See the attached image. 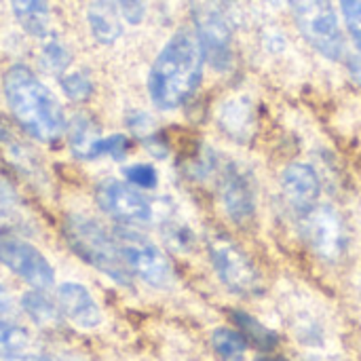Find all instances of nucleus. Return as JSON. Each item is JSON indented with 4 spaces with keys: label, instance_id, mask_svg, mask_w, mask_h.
Here are the masks:
<instances>
[{
    "label": "nucleus",
    "instance_id": "nucleus-28",
    "mask_svg": "<svg viewBox=\"0 0 361 361\" xmlns=\"http://www.w3.org/2000/svg\"><path fill=\"white\" fill-rule=\"evenodd\" d=\"M123 19L129 23H140L144 19V0H114Z\"/></svg>",
    "mask_w": 361,
    "mask_h": 361
},
{
    "label": "nucleus",
    "instance_id": "nucleus-7",
    "mask_svg": "<svg viewBox=\"0 0 361 361\" xmlns=\"http://www.w3.org/2000/svg\"><path fill=\"white\" fill-rule=\"evenodd\" d=\"M114 241L131 275L140 277L142 281L154 288H165L171 281V267L167 258L142 233L118 226L114 231Z\"/></svg>",
    "mask_w": 361,
    "mask_h": 361
},
{
    "label": "nucleus",
    "instance_id": "nucleus-14",
    "mask_svg": "<svg viewBox=\"0 0 361 361\" xmlns=\"http://www.w3.org/2000/svg\"><path fill=\"white\" fill-rule=\"evenodd\" d=\"M89 27L91 34L97 42L102 44H112L121 38L123 34V23H121V11L114 0H93L89 4Z\"/></svg>",
    "mask_w": 361,
    "mask_h": 361
},
{
    "label": "nucleus",
    "instance_id": "nucleus-11",
    "mask_svg": "<svg viewBox=\"0 0 361 361\" xmlns=\"http://www.w3.org/2000/svg\"><path fill=\"white\" fill-rule=\"evenodd\" d=\"M218 197L235 224H247L256 216L254 184L237 163H226L218 169Z\"/></svg>",
    "mask_w": 361,
    "mask_h": 361
},
{
    "label": "nucleus",
    "instance_id": "nucleus-12",
    "mask_svg": "<svg viewBox=\"0 0 361 361\" xmlns=\"http://www.w3.org/2000/svg\"><path fill=\"white\" fill-rule=\"evenodd\" d=\"M281 190L290 209H294L298 216H305L309 209L317 205L322 184L313 167L305 163H292L290 167H286L281 176Z\"/></svg>",
    "mask_w": 361,
    "mask_h": 361
},
{
    "label": "nucleus",
    "instance_id": "nucleus-26",
    "mask_svg": "<svg viewBox=\"0 0 361 361\" xmlns=\"http://www.w3.org/2000/svg\"><path fill=\"white\" fill-rule=\"evenodd\" d=\"M341 6L347 21V30L361 51V0H341Z\"/></svg>",
    "mask_w": 361,
    "mask_h": 361
},
{
    "label": "nucleus",
    "instance_id": "nucleus-23",
    "mask_svg": "<svg viewBox=\"0 0 361 361\" xmlns=\"http://www.w3.org/2000/svg\"><path fill=\"white\" fill-rule=\"evenodd\" d=\"M131 148L129 137L125 135H110V137H99L93 148L89 159H97V157H112V159H123Z\"/></svg>",
    "mask_w": 361,
    "mask_h": 361
},
{
    "label": "nucleus",
    "instance_id": "nucleus-6",
    "mask_svg": "<svg viewBox=\"0 0 361 361\" xmlns=\"http://www.w3.org/2000/svg\"><path fill=\"white\" fill-rule=\"evenodd\" d=\"M212 264L220 281L239 296H256L262 290L260 273L250 256L226 235H214L207 241Z\"/></svg>",
    "mask_w": 361,
    "mask_h": 361
},
{
    "label": "nucleus",
    "instance_id": "nucleus-2",
    "mask_svg": "<svg viewBox=\"0 0 361 361\" xmlns=\"http://www.w3.org/2000/svg\"><path fill=\"white\" fill-rule=\"evenodd\" d=\"M4 97L15 121L40 142L57 140L66 129L61 106L40 78L25 66H13L4 74Z\"/></svg>",
    "mask_w": 361,
    "mask_h": 361
},
{
    "label": "nucleus",
    "instance_id": "nucleus-17",
    "mask_svg": "<svg viewBox=\"0 0 361 361\" xmlns=\"http://www.w3.org/2000/svg\"><path fill=\"white\" fill-rule=\"evenodd\" d=\"M21 307L30 315V319L40 328H57L61 324L63 313H61L59 305H53L40 290L23 294Z\"/></svg>",
    "mask_w": 361,
    "mask_h": 361
},
{
    "label": "nucleus",
    "instance_id": "nucleus-10",
    "mask_svg": "<svg viewBox=\"0 0 361 361\" xmlns=\"http://www.w3.org/2000/svg\"><path fill=\"white\" fill-rule=\"evenodd\" d=\"M95 199L99 207L114 220L125 224H146L152 220L150 201L131 184L118 180H104L97 184Z\"/></svg>",
    "mask_w": 361,
    "mask_h": 361
},
{
    "label": "nucleus",
    "instance_id": "nucleus-27",
    "mask_svg": "<svg viewBox=\"0 0 361 361\" xmlns=\"http://www.w3.org/2000/svg\"><path fill=\"white\" fill-rule=\"evenodd\" d=\"M165 239L176 250H190L192 243H195V235L190 233V228L184 226V224H176V222H171L165 228Z\"/></svg>",
    "mask_w": 361,
    "mask_h": 361
},
{
    "label": "nucleus",
    "instance_id": "nucleus-30",
    "mask_svg": "<svg viewBox=\"0 0 361 361\" xmlns=\"http://www.w3.org/2000/svg\"><path fill=\"white\" fill-rule=\"evenodd\" d=\"M13 205H15V195L11 192V188L6 186V182L0 180V214L11 212Z\"/></svg>",
    "mask_w": 361,
    "mask_h": 361
},
{
    "label": "nucleus",
    "instance_id": "nucleus-21",
    "mask_svg": "<svg viewBox=\"0 0 361 361\" xmlns=\"http://www.w3.org/2000/svg\"><path fill=\"white\" fill-rule=\"evenodd\" d=\"M47 38V36H44ZM40 61L42 68L53 72V74H61L66 72V68L72 61V53L68 49L66 42H61L57 36H49L42 44V53H40Z\"/></svg>",
    "mask_w": 361,
    "mask_h": 361
},
{
    "label": "nucleus",
    "instance_id": "nucleus-25",
    "mask_svg": "<svg viewBox=\"0 0 361 361\" xmlns=\"http://www.w3.org/2000/svg\"><path fill=\"white\" fill-rule=\"evenodd\" d=\"M125 176H127V180H129L131 186L144 188V190H152L159 184L157 169L152 165H148V163H135V165L127 167L125 169Z\"/></svg>",
    "mask_w": 361,
    "mask_h": 361
},
{
    "label": "nucleus",
    "instance_id": "nucleus-9",
    "mask_svg": "<svg viewBox=\"0 0 361 361\" xmlns=\"http://www.w3.org/2000/svg\"><path fill=\"white\" fill-rule=\"evenodd\" d=\"M0 262L36 290H47L55 283L49 260L32 243L8 231H0Z\"/></svg>",
    "mask_w": 361,
    "mask_h": 361
},
{
    "label": "nucleus",
    "instance_id": "nucleus-20",
    "mask_svg": "<svg viewBox=\"0 0 361 361\" xmlns=\"http://www.w3.org/2000/svg\"><path fill=\"white\" fill-rule=\"evenodd\" d=\"M212 347L222 361H243L247 341L237 330L218 328L212 334Z\"/></svg>",
    "mask_w": 361,
    "mask_h": 361
},
{
    "label": "nucleus",
    "instance_id": "nucleus-13",
    "mask_svg": "<svg viewBox=\"0 0 361 361\" xmlns=\"http://www.w3.org/2000/svg\"><path fill=\"white\" fill-rule=\"evenodd\" d=\"M57 302L61 313L78 328L93 330L102 324V311L91 292L80 283H63L57 290Z\"/></svg>",
    "mask_w": 361,
    "mask_h": 361
},
{
    "label": "nucleus",
    "instance_id": "nucleus-1",
    "mask_svg": "<svg viewBox=\"0 0 361 361\" xmlns=\"http://www.w3.org/2000/svg\"><path fill=\"white\" fill-rule=\"evenodd\" d=\"M205 53L192 30L176 32L157 55L148 74V93L161 110L182 106L203 78Z\"/></svg>",
    "mask_w": 361,
    "mask_h": 361
},
{
    "label": "nucleus",
    "instance_id": "nucleus-18",
    "mask_svg": "<svg viewBox=\"0 0 361 361\" xmlns=\"http://www.w3.org/2000/svg\"><path fill=\"white\" fill-rule=\"evenodd\" d=\"M231 317H233V322L237 324L241 336H243L247 343L256 345L258 349L271 351V349L277 345L279 336H277L273 330H269L267 326H262L258 319H254L252 315H247V313H243V311H233Z\"/></svg>",
    "mask_w": 361,
    "mask_h": 361
},
{
    "label": "nucleus",
    "instance_id": "nucleus-8",
    "mask_svg": "<svg viewBox=\"0 0 361 361\" xmlns=\"http://www.w3.org/2000/svg\"><path fill=\"white\" fill-rule=\"evenodd\" d=\"M302 218V235L311 250L326 262H338L347 252V224L332 205H315Z\"/></svg>",
    "mask_w": 361,
    "mask_h": 361
},
{
    "label": "nucleus",
    "instance_id": "nucleus-32",
    "mask_svg": "<svg viewBox=\"0 0 361 361\" xmlns=\"http://www.w3.org/2000/svg\"><path fill=\"white\" fill-rule=\"evenodd\" d=\"M258 361H286L283 357H269V355H264V357H258Z\"/></svg>",
    "mask_w": 361,
    "mask_h": 361
},
{
    "label": "nucleus",
    "instance_id": "nucleus-15",
    "mask_svg": "<svg viewBox=\"0 0 361 361\" xmlns=\"http://www.w3.org/2000/svg\"><path fill=\"white\" fill-rule=\"evenodd\" d=\"M11 8L19 25L38 38H44L51 27L49 0H11Z\"/></svg>",
    "mask_w": 361,
    "mask_h": 361
},
{
    "label": "nucleus",
    "instance_id": "nucleus-22",
    "mask_svg": "<svg viewBox=\"0 0 361 361\" xmlns=\"http://www.w3.org/2000/svg\"><path fill=\"white\" fill-rule=\"evenodd\" d=\"M61 89L70 99L87 102L93 93V82L87 72H70V74L61 76Z\"/></svg>",
    "mask_w": 361,
    "mask_h": 361
},
{
    "label": "nucleus",
    "instance_id": "nucleus-16",
    "mask_svg": "<svg viewBox=\"0 0 361 361\" xmlns=\"http://www.w3.org/2000/svg\"><path fill=\"white\" fill-rule=\"evenodd\" d=\"M70 148L78 159H89L93 144L102 137L97 123L89 114H76L68 125Z\"/></svg>",
    "mask_w": 361,
    "mask_h": 361
},
{
    "label": "nucleus",
    "instance_id": "nucleus-19",
    "mask_svg": "<svg viewBox=\"0 0 361 361\" xmlns=\"http://www.w3.org/2000/svg\"><path fill=\"white\" fill-rule=\"evenodd\" d=\"M252 121H254L252 118V106L243 99L224 104V108L220 112V123H222L224 131L235 135V137H245L247 129L252 127Z\"/></svg>",
    "mask_w": 361,
    "mask_h": 361
},
{
    "label": "nucleus",
    "instance_id": "nucleus-5",
    "mask_svg": "<svg viewBox=\"0 0 361 361\" xmlns=\"http://www.w3.org/2000/svg\"><path fill=\"white\" fill-rule=\"evenodd\" d=\"M290 6L307 42L324 57L341 59L345 42L332 0H290Z\"/></svg>",
    "mask_w": 361,
    "mask_h": 361
},
{
    "label": "nucleus",
    "instance_id": "nucleus-33",
    "mask_svg": "<svg viewBox=\"0 0 361 361\" xmlns=\"http://www.w3.org/2000/svg\"><path fill=\"white\" fill-rule=\"evenodd\" d=\"M269 2H273V4H279L281 0H269Z\"/></svg>",
    "mask_w": 361,
    "mask_h": 361
},
{
    "label": "nucleus",
    "instance_id": "nucleus-4",
    "mask_svg": "<svg viewBox=\"0 0 361 361\" xmlns=\"http://www.w3.org/2000/svg\"><path fill=\"white\" fill-rule=\"evenodd\" d=\"M190 13L205 59L220 72L231 68L233 25L224 0H190Z\"/></svg>",
    "mask_w": 361,
    "mask_h": 361
},
{
    "label": "nucleus",
    "instance_id": "nucleus-29",
    "mask_svg": "<svg viewBox=\"0 0 361 361\" xmlns=\"http://www.w3.org/2000/svg\"><path fill=\"white\" fill-rule=\"evenodd\" d=\"M15 313V302L4 286H0V322H6Z\"/></svg>",
    "mask_w": 361,
    "mask_h": 361
},
{
    "label": "nucleus",
    "instance_id": "nucleus-3",
    "mask_svg": "<svg viewBox=\"0 0 361 361\" xmlns=\"http://www.w3.org/2000/svg\"><path fill=\"white\" fill-rule=\"evenodd\" d=\"M63 237L70 250L80 260H85L87 264H91L93 269H97L99 273L116 281L118 286H125V288L131 286L133 275L127 269L118 252L114 235L110 237L95 220L80 216V214L68 216L63 220Z\"/></svg>",
    "mask_w": 361,
    "mask_h": 361
},
{
    "label": "nucleus",
    "instance_id": "nucleus-24",
    "mask_svg": "<svg viewBox=\"0 0 361 361\" xmlns=\"http://www.w3.org/2000/svg\"><path fill=\"white\" fill-rule=\"evenodd\" d=\"M27 332L19 326H11L6 322H0V355L2 353H19L27 347Z\"/></svg>",
    "mask_w": 361,
    "mask_h": 361
},
{
    "label": "nucleus",
    "instance_id": "nucleus-31",
    "mask_svg": "<svg viewBox=\"0 0 361 361\" xmlns=\"http://www.w3.org/2000/svg\"><path fill=\"white\" fill-rule=\"evenodd\" d=\"M0 361H53L44 355H19V353H2Z\"/></svg>",
    "mask_w": 361,
    "mask_h": 361
}]
</instances>
